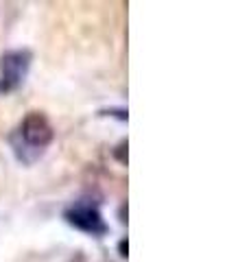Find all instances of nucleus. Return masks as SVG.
<instances>
[{"label":"nucleus","mask_w":249,"mask_h":262,"mask_svg":"<svg viewBox=\"0 0 249 262\" xmlns=\"http://www.w3.org/2000/svg\"><path fill=\"white\" fill-rule=\"evenodd\" d=\"M55 140V129L42 112H29L22 118V122L15 129V134L11 136V144L15 155L22 162H33L39 158L48 146Z\"/></svg>","instance_id":"nucleus-1"},{"label":"nucleus","mask_w":249,"mask_h":262,"mask_svg":"<svg viewBox=\"0 0 249 262\" xmlns=\"http://www.w3.org/2000/svg\"><path fill=\"white\" fill-rule=\"evenodd\" d=\"M31 59L29 51H9L0 57V94H11L24 83Z\"/></svg>","instance_id":"nucleus-2"},{"label":"nucleus","mask_w":249,"mask_h":262,"mask_svg":"<svg viewBox=\"0 0 249 262\" xmlns=\"http://www.w3.org/2000/svg\"><path fill=\"white\" fill-rule=\"evenodd\" d=\"M64 219L68 221L74 229L86 232L90 236L107 234V223L101 214V210L92 206V203H74V206H70L64 212Z\"/></svg>","instance_id":"nucleus-3"}]
</instances>
